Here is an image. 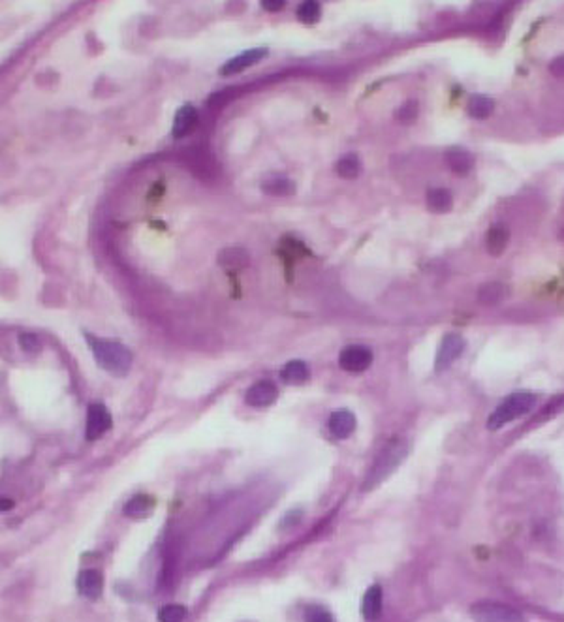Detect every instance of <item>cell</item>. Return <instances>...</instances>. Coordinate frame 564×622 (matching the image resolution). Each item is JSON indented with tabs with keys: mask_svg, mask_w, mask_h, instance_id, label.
Listing matches in <instances>:
<instances>
[{
	"mask_svg": "<svg viewBox=\"0 0 564 622\" xmlns=\"http://www.w3.org/2000/svg\"><path fill=\"white\" fill-rule=\"evenodd\" d=\"M87 343L93 350L94 361L98 363L106 373L113 376H125L132 367V352L126 346L111 341H102L94 339L93 335H87Z\"/></svg>",
	"mask_w": 564,
	"mask_h": 622,
	"instance_id": "obj_1",
	"label": "cell"
},
{
	"mask_svg": "<svg viewBox=\"0 0 564 622\" xmlns=\"http://www.w3.org/2000/svg\"><path fill=\"white\" fill-rule=\"evenodd\" d=\"M536 405V397L528 391L512 393L510 397L504 398L501 405L496 406L495 412L487 417V429L499 430L506 427L508 423L515 421L517 417L525 416L533 410Z\"/></svg>",
	"mask_w": 564,
	"mask_h": 622,
	"instance_id": "obj_2",
	"label": "cell"
},
{
	"mask_svg": "<svg viewBox=\"0 0 564 622\" xmlns=\"http://www.w3.org/2000/svg\"><path fill=\"white\" fill-rule=\"evenodd\" d=\"M405 455H407V444L402 442V440H393V442L389 444L388 448L378 455V459H376V462L369 470V476H367V479H365L363 483L365 491H367V489H373V487L378 485L382 479L388 478L389 474L393 472L395 468L401 465L402 459H405Z\"/></svg>",
	"mask_w": 564,
	"mask_h": 622,
	"instance_id": "obj_3",
	"label": "cell"
},
{
	"mask_svg": "<svg viewBox=\"0 0 564 622\" xmlns=\"http://www.w3.org/2000/svg\"><path fill=\"white\" fill-rule=\"evenodd\" d=\"M470 616L474 622H526L519 611L499 602H476L470 607Z\"/></svg>",
	"mask_w": 564,
	"mask_h": 622,
	"instance_id": "obj_4",
	"label": "cell"
},
{
	"mask_svg": "<svg viewBox=\"0 0 564 622\" xmlns=\"http://www.w3.org/2000/svg\"><path fill=\"white\" fill-rule=\"evenodd\" d=\"M370 363H373V352L361 344L346 346L338 355V365L348 373H363L370 367Z\"/></svg>",
	"mask_w": 564,
	"mask_h": 622,
	"instance_id": "obj_5",
	"label": "cell"
},
{
	"mask_svg": "<svg viewBox=\"0 0 564 622\" xmlns=\"http://www.w3.org/2000/svg\"><path fill=\"white\" fill-rule=\"evenodd\" d=\"M113 419L111 414L104 405H94L88 406L87 410V429H85V435H87V440H98L102 435H106L109 427H111Z\"/></svg>",
	"mask_w": 564,
	"mask_h": 622,
	"instance_id": "obj_6",
	"label": "cell"
},
{
	"mask_svg": "<svg viewBox=\"0 0 564 622\" xmlns=\"http://www.w3.org/2000/svg\"><path fill=\"white\" fill-rule=\"evenodd\" d=\"M464 350V339L461 335H455V333H450L442 339L440 343V348L437 352V359H434V367L437 371H444L453 363L455 359L461 357Z\"/></svg>",
	"mask_w": 564,
	"mask_h": 622,
	"instance_id": "obj_7",
	"label": "cell"
},
{
	"mask_svg": "<svg viewBox=\"0 0 564 622\" xmlns=\"http://www.w3.org/2000/svg\"><path fill=\"white\" fill-rule=\"evenodd\" d=\"M279 397V387L269 382V380H262L246 391V405L254 406V408H265V406L273 405Z\"/></svg>",
	"mask_w": 564,
	"mask_h": 622,
	"instance_id": "obj_8",
	"label": "cell"
},
{
	"mask_svg": "<svg viewBox=\"0 0 564 622\" xmlns=\"http://www.w3.org/2000/svg\"><path fill=\"white\" fill-rule=\"evenodd\" d=\"M265 56H267V49H265V47H256V49L243 51L241 55L230 59V61L222 66L220 74L222 75L239 74V72H243V70L251 68V66H254L256 63H260V61L265 59Z\"/></svg>",
	"mask_w": 564,
	"mask_h": 622,
	"instance_id": "obj_9",
	"label": "cell"
},
{
	"mask_svg": "<svg viewBox=\"0 0 564 622\" xmlns=\"http://www.w3.org/2000/svg\"><path fill=\"white\" fill-rule=\"evenodd\" d=\"M446 164L455 175H469L474 168V156L463 147H451L446 150Z\"/></svg>",
	"mask_w": 564,
	"mask_h": 622,
	"instance_id": "obj_10",
	"label": "cell"
},
{
	"mask_svg": "<svg viewBox=\"0 0 564 622\" xmlns=\"http://www.w3.org/2000/svg\"><path fill=\"white\" fill-rule=\"evenodd\" d=\"M356 429V416L346 408H338L329 416V430L335 438H348Z\"/></svg>",
	"mask_w": 564,
	"mask_h": 622,
	"instance_id": "obj_11",
	"label": "cell"
},
{
	"mask_svg": "<svg viewBox=\"0 0 564 622\" xmlns=\"http://www.w3.org/2000/svg\"><path fill=\"white\" fill-rule=\"evenodd\" d=\"M196 125H198V111H196L194 106H182L179 107V111L175 113V118H173V128H171V134L177 139L188 136L190 132L194 130Z\"/></svg>",
	"mask_w": 564,
	"mask_h": 622,
	"instance_id": "obj_12",
	"label": "cell"
},
{
	"mask_svg": "<svg viewBox=\"0 0 564 622\" xmlns=\"http://www.w3.org/2000/svg\"><path fill=\"white\" fill-rule=\"evenodd\" d=\"M77 589L88 600H98L104 589V579L98 570H85L77 577Z\"/></svg>",
	"mask_w": 564,
	"mask_h": 622,
	"instance_id": "obj_13",
	"label": "cell"
},
{
	"mask_svg": "<svg viewBox=\"0 0 564 622\" xmlns=\"http://www.w3.org/2000/svg\"><path fill=\"white\" fill-rule=\"evenodd\" d=\"M508 243H510V230L504 224L491 226L485 233V249L491 256L504 254Z\"/></svg>",
	"mask_w": 564,
	"mask_h": 622,
	"instance_id": "obj_14",
	"label": "cell"
},
{
	"mask_svg": "<svg viewBox=\"0 0 564 622\" xmlns=\"http://www.w3.org/2000/svg\"><path fill=\"white\" fill-rule=\"evenodd\" d=\"M382 613V589L380 585H373L367 589L361 602V615L365 621H376Z\"/></svg>",
	"mask_w": 564,
	"mask_h": 622,
	"instance_id": "obj_15",
	"label": "cell"
},
{
	"mask_svg": "<svg viewBox=\"0 0 564 622\" xmlns=\"http://www.w3.org/2000/svg\"><path fill=\"white\" fill-rule=\"evenodd\" d=\"M427 209L434 215H444L453 207V196L448 188H431L425 196Z\"/></svg>",
	"mask_w": 564,
	"mask_h": 622,
	"instance_id": "obj_16",
	"label": "cell"
},
{
	"mask_svg": "<svg viewBox=\"0 0 564 622\" xmlns=\"http://www.w3.org/2000/svg\"><path fill=\"white\" fill-rule=\"evenodd\" d=\"M152 510H155V498L149 495H136L126 502L123 511H125V515L132 517V519H141V517L150 515Z\"/></svg>",
	"mask_w": 564,
	"mask_h": 622,
	"instance_id": "obj_17",
	"label": "cell"
},
{
	"mask_svg": "<svg viewBox=\"0 0 564 622\" xmlns=\"http://www.w3.org/2000/svg\"><path fill=\"white\" fill-rule=\"evenodd\" d=\"M311 376V371H308V365L305 361L301 359H295V361H290L284 365L281 373V378L286 382V384H295V386H299V384H305Z\"/></svg>",
	"mask_w": 564,
	"mask_h": 622,
	"instance_id": "obj_18",
	"label": "cell"
},
{
	"mask_svg": "<svg viewBox=\"0 0 564 622\" xmlns=\"http://www.w3.org/2000/svg\"><path fill=\"white\" fill-rule=\"evenodd\" d=\"M219 263L230 269L244 267L249 263V252L241 247H228L219 254Z\"/></svg>",
	"mask_w": 564,
	"mask_h": 622,
	"instance_id": "obj_19",
	"label": "cell"
},
{
	"mask_svg": "<svg viewBox=\"0 0 564 622\" xmlns=\"http://www.w3.org/2000/svg\"><path fill=\"white\" fill-rule=\"evenodd\" d=\"M504 297H506V286L502 282H485L478 292V299L483 305H496Z\"/></svg>",
	"mask_w": 564,
	"mask_h": 622,
	"instance_id": "obj_20",
	"label": "cell"
},
{
	"mask_svg": "<svg viewBox=\"0 0 564 622\" xmlns=\"http://www.w3.org/2000/svg\"><path fill=\"white\" fill-rule=\"evenodd\" d=\"M262 190L269 196H292L295 192L294 180L286 179V177H271V179L263 180Z\"/></svg>",
	"mask_w": 564,
	"mask_h": 622,
	"instance_id": "obj_21",
	"label": "cell"
},
{
	"mask_svg": "<svg viewBox=\"0 0 564 622\" xmlns=\"http://www.w3.org/2000/svg\"><path fill=\"white\" fill-rule=\"evenodd\" d=\"M361 171V162L356 155H346L335 162V173L343 179H356Z\"/></svg>",
	"mask_w": 564,
	"mask_h": 622,
	"instance_id": "obj_22",
	"label": "cell"
},
{
	"mask_svg": "<svg viewBox=\"0 0 564 622\" xmlns=\"http://www.w3.org/2000/svg\"><path fill=\"white\" fill-rule=\"evenodd\" d=\"M493 109H495V102L483 94L472 96L469 102V113L470 117L474 118H487L493 113Z\"/></svg>",
	"mask_w": 564,
	"mask_h": 622,
	"instance_id": "obj_23",
	"label": "cell"
},
{
	"mask_svg": "<svg viewBox=\"0 0 564 622\" xmlns=\"http://www.w3.org/2000/svg\"><path fill=\"white\" fill-rule=\"evenodd\" d=\"M320 13H322V8L316 0H308V2H303L297 10V17H299L301 23H307V25H314L320 19Z\"/></svg>",
	"mask_w": 564,
	"mask_h": 622,
	"instance_id": "obj_24",
	"label": "cell"
},
{
	"mask_svg": "<svg viewBox=\"0 0 564 622\" xmlns=\"http://www.w3.org/2000/svg\"><path fill=\"white\" fill-rule=\"evenodd\" d=\"M418 113H420L418 102H416V100H407L401 107H397L395 118H397L399 123H402V125H410V123H414V120L418 118Z\"/></svg>",
	"mask_w": 564,
	"mask_h": 622,
	"instance_id": "obj_25",
	"label": "cell"
},
{
	"mask_svg": "<svg viewBox=\"0 0 564 622\" xmlns=\"http://www.w3.org/2000/svg\"><path fill=\"white\" fill-rule=\"evenodd\" d=\"M185 616H187V609L179 604H168L158 611V621L160 622H182Z\"/></svg>",
	"mask_w": 564,
	"mask_h": 622,
	"instance_id": "obj_26",
	"label": "cell"
},
{
	"mask_svg": "<svg viewBox=\"0 0 564 622\" xmlns=\"http://www.w3.org/2000/svg\"><path fill=\"white\" fill-rule=\"evenodd\" d=\"M305 622H335V616L322 605H308L305 609Z\"/></svg>",
	"mask_w": 564,
	"mask_h": 622,
	"instance_id": "obj_27",
	"label": "cell"
},
{
	"mask_svg": "<svg viewBox=\"0 0 564 622\" xmlns=\"http://www.w3.org/2000/svg\"><path fill=\"white\" fill-rule=\"evenodd\" d=\"M19 344H21V348L25 350L26 354H38L42 350V344L38 341V336L32 335V333H21L19 335Z\"/></svg>",
	"mask_w": 564,
	"mask_h": 622,
	"instance_id": "obj_28",
	"label": "cell"
},
{
	"mask_svg": "<svg viewBox=\"0 0 564 622\" xmlns=\"http://www.w3.org/2000/svg\"><path fill=\"white\" fill-rule=\"evenodd\" d=\"M549 72L558 79H564V55H558L549 63Z\"/></svg>",
	"mask_w": 564,
	"mask_h": 622,
	"instance_id": "obj_29",
	"label": "cell"
},
{
	"mask_svg": "<svg viewBox=\"0 0 564 622\" xmlns=\"http://www.w3.org/2000/svg\"><path fill=\"white\" fill-rule=\"evenodd\" d=\"M262 8L263 10H269V12H279V10L284 8V2L282 0H279V2L276 0H263Z\"/></svg>",
	"mask_w": 564,
	"mask_h": 622,
	"instance_id": "obj_30",
	"label": "cell"
},
{
	"mask_svg": "<svg viewBox=\"0 0 564 622\" xmlns=\"http://www.w3.org/2000/svg\"><path fill=\"white\" fill-rule=\"evenodd\" d=\"M12 500H8V498H2V510L6 511V510H10V508H12Z\"/></svg>",
	"mask_w": 564,
	"mask_h": 622,
	"instance_id": "obj_31",
	"label": "cell"
},
{
	"mask_svg": "<svg viewBox=\"0 0 564 622\" xmlns=\"http://www.w3.org/2000/svg\"><path fill=\"white\" fill-rule=\"evenodd\" d=\"M561 239H563V241H564V228H563V231H561Z\"/></svg>",
	"mask_w": 564,
	"mask_h": 622,
	"instance_id": "obj_32",
	"label": "cell"
}]
</instances>
